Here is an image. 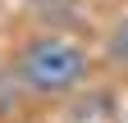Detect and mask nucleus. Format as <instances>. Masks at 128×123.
<instances>
[{
    "mask_svg": "<svg viewBox=\"0 0 128 123\" xmlns=\"http://www.w3.org/2000/svg\"><path fill=\"white\" fill-rule=\"evenodd\" d=\"M14 78L32 96H69L87 82V50L69 37H32L14 59Z\"/></svg>",
    "mask_w": 128,
    "mask_h": 123,
    "instance_id": "obj_1",
    "label": "nucleus"
},
{
    "mask_svg": "<svg viewBox=\"0 0 128 123\" xmlns=\"http://www.w3.org/2000/svg\"><path fill=\"white\" fill-rule=\"evenodd\" d=\"M105 55H110V64L128 68V14L110 27V37H105Z\"/></svg>",
    "mask_w": 128,
    "mask_h": 123,
    "instance_id": "obj_2",
    "label": "nucleus"
}]
</instances>
